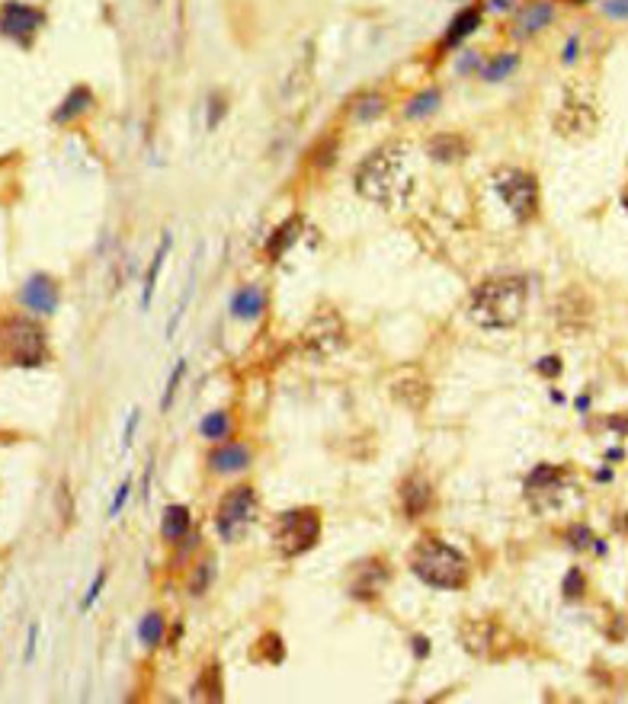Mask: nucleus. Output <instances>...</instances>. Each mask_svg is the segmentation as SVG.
<instances>
[{"label":"nucleus","instance_id":"e433bc0d","mask_svg":"<svg viewBox=\"0 0 628 704\" xmlns=\"http://www.w3.org/2000/svg\"><path fill=\"white\" fill-rule=\"evenodd\" d=\"M567 541H571L574 548L583 551V548H597V541H593V532H590L587 525H574L571 532H567Z\"/></svg>","mask_w":628,"mask_h":704},{"label":"nucleus","instance_id":"72a5a7b5","mask_svg":"<svg viewBox=\"0 0 628 704\" xmlns=\"http://www.w3.org/2000/svg\"><path fill=\"white\" fill-rule=\"evenodd\" d=\"M519 64V55H500V58H494V61L487 64V70H484V80H503L507 74H510L513 68Z\"/></svg>","mask_w":628,"mask_h":704},{"label":"nucleus","instance_id":"a878e982","mask_svg":"<svg viewBox=\"0 0 628 704\" xmlns=\"http://www.w3.org/2000/svg\"><path fill=\"white\" fill-rule=\"evenodd\" d=\"M90 100H94V94L87 90V86H74L71 94L64 96V102L58 106L55 112H52V122H58V126H64V122H71V119H78L80 112L90 106Z\"/></svg>","mask_w":628,"mask_h":704},{"label":"nucleus","instance_id":"5701e85b","mask_svg":"<svg viewBox=\"0 0 628 704\" xmlns=\"http://www.w3.org/2000/svg\"><path fill=\"white\" fill-rule=\"evenodd\" d=\"M263 307H267V295H263L257 285H244V289H237L235 295H231V314L241 317V321L260 317Z\"/></svg>","mask_w":628,"mask_h":704},{"label":"nucleus","instance_id":"412c9836","mask_svg":"<svg viewBox=\"0 0 628 704\" xmlns=\"http://www.w3.org/2000/svg\"><path fill=\"white\" fill-rule=\"evenodd\" d=\"M193 701H221L225 698V685H221V666L215 663H205L199 679L193 682Z\"/></svg>","mask_w":628,"mask_h":704},{"label":"nucleus","instance_id":"39448f33","mask_svg":"<svg viewBox=\"0 0 628 704\" xmlns=\"http://www.w3.org/2000/svg\"><path fill=\"white\" fill-rule=\"evenodd\" d=\"M318 538H321V512L311 506L285 509L273 525V544L285 561L308 554L318 544Z\"/></svg>","mask_w":628,"mask_h":704},{"label":"nucleus","instance_id":"4be33fe9","mask_svg":"<svg viewBox=\"0 0 628 704\" xmlns=\"http://www.w3.org/2000/svg\"><path fill=\"white\" fill-rule=\"evenodd\" d=\"M299 237H302V215H292V218H285L283 225H279L273 234H269L267 257L273 259V263H276V259H283L285 250H289V247L299 241Z\"/></svg>","mask_w":628,"mask_h":704},{"label":"nucleus","instance_id":"bb28decb","mask_svg":"<svg viewBox=\"0 0 628 704\" xmlns=\"http://www.w3.org/2000/svg\"><path fill=\"white\" fill-rule=\"evenodd\" d=\"M164 637H167V621H164V615L161 611H148L142 621H138V641L145 643V647H161L164 643Z\"/></svg>","mask_w":628,"mask_h":704},{"label":"nucleus","instance_id":"37998d69","mask_svg":"<svg viewBox=\"0 0 628 704\" xmlns=\"http://www.w3.org/2000/svg\"><path fill=\"white\" fill-rule=\"evenodd\" d=\"M535 368H539V372H542V375H549V378H558V375H561V362H558L555 356H549V359H542V362H539V365H535Z\"/></svg>","mask_w":628,"mask_h":704},{"label":"nucleus","instance_id":"393cba45","mask_svg":"<svg viewBox=\"0 0 628 704\" xmlns=\"http://www.w3.org/2000/svg\"><path fill=\"white\" fill-rule=\"evenodd\" d=\"M426 154L433 160H442V164H452L459 157L468 154V144H465L462 135H436V138L426 144Z\"/></svg>","mask_w":628,"mask_h":704},{"label":"nucleus","instance_id":"ea45409f","mask_svg":"<svg viewBox=\"0 0 628 704\" xmlns=\"http://www.w3.org/2000/svg\"><path fill=\"white\" fill-rule=\"evenodd\" d=\"M138 420H142V413H138V407H135L132 413H128V420H126V430H122V452L132 446V436H135V426H138Z\"/></svg>","mask_w":628,"mask_h":704},{"label":"nucleus","instance_id":"f257e3e1","mask_svg":"<svg viewBox=\"0 0 628 704\" xmlns=\"http://www.w3.org/2000/svg\"><path fill=\"white\" fill-rule=\"evenodd\" d=\"M353 186L362 199H369L382 209L408 205L417 189V176L408 167V148L404 144H385V148L372 151L356 167Z\"/></svg>","mask_w":628,"mask_h":704},{"label":"nucleus","instance_id":"0eeeda50","mask_svg":"<svg viewBox=\"0 0 628 704\" xmlns=\"http://www.w3.org/2000/svg\"><path fill=\"white\" fill-rule=\"evenodd\" d=\"M500 202L510 209V215L516 221H529L539 211V183L533 173L516 170V167H503L491 176Z\"/></svg>","mask_w":628,"mask_h":704},{"label":"nucleus","instance_id":"58836bf2","mask_svg":"<svg viewBox=\"0 0 628 704\" xmlns=\"http://www.w3.org/2000/svg\"><path fill=\"white\" fill-rule=\"evenodd\" d=\"M583 593V573L581 570H571L565 579V595L567 599H577V595Z\"/></svg>","mask_w":628,"mask_h":704},{"label":"nucleus","instance_id":"6e6552de","mask_svg":"<svg viewBox=\"0 0 628 704\" xmlns=\"http://www.w3.org/2000/svg\"><path fill=\"white\" fill-rule=\"evenodd\" d=\"M346 343V323L334 307H321L302 330V349L311 359H327Z\"/></svg>","mask_w":628,"mask_h":704},{"label":"nucleus","instance_id":"c03bdc74","mask_svg":"<svg viewBox=\"0 0 628 704\" xmlns=\"http://www.w3.org/2000/svg\"><path fill=\"white\" fill-rule=\"evenodd\" d=\"M36 637H39V627H29V643H26L23 663H29V659H32V653H36Z\"/></svg>","mask_w":628,"mask_h":704},{"label":"nucleus","instance_id":"c756f323","mask_svg":"<svg viewBox=\"0 0 628 704\" xmlns=\"http://www.w3.org/2000/svg\"><path fill=\"white\" fill-rule=\"evenodd\" d=\"M199 432H202V438H209V442H219V438H225L231 432V416L225 413V410H212L209 416H202V422H199Z\"/></svg>","mask_w":628,"mask_h":704},{"label":"nucleus","instance_id":"2eb2a0df","mask_svg":"<svg viewBox=\"0 0 628 704\" xmlns=\"http://www.w3.org/2000/svg\"><path fill=\"white\" fill-rule=\"evenodd\" d=\"M555 126L561 135H590L593 126H597V112L583 100H567L561 106V112H558Z\"/></svg>","mask_w":628,"mask_h":704},{"label":"nucleus","instance_id":"9d476101","mask_svg":"<svg viewBox=\"0 0 628 704\" xmlns=\"http://www.w3.org/2000/svg\"><path fill=\"white\" fill-rule=\"evenodd\" d=\"M42 23H45V13L39 7H29V4H20V0H7L0 7V32L7 39L20 42V45H29V39L39 32Z\"/></svg>","mask_w":628,"mask_h":704},{"label":"nucleus","instance_id":"dca6fc26","mask_svg":"<svg viewBox=\"0 0 628 704\" xmlns=\"http://www.w3.org/2000/svg\"><path fill=\"white\" fill-rule=\"evenodd\" d=\"M558 323L571 330V333H577V330H583L590 323V301L577 289L565 291V298L558 301Z\"/></svg>","mask_w":628,"mask_h":704},{"label":"nucleus","instance_id":"c9c22d12","mask_svg":"<svg viewBox=\"0 0 628 704\" xmlns=\"http://www.w3.org/2000/svg\"><path fill=\"white\" fill-rule=\"evenodd\" d=\"M382 110H385V102H382V96H378V94H369V96H362V100H359V106H356V116L366 119V122H369V119H376Z\"/></svg>","mask_w":628,"mask_h":704},{"label":"nucleus","instance_id":"4468645a","mask_svg":"<svg viewBox=\"0 0 628 704\" xmlns=\"http://www.w3.org/2000/svg\"><path fill=\"white\" fill-rule=\"evenodd\" d=\"M388 586V567L382 561H362L359 567H356L353 579H350V595H356V599H376V595H382V589Z\"/></svg>","mask_w":628,"mask_h":704},{"label":"nucleus","instance_id":"9b49d317","mask_svg":"<svg viewBox=\"0 0 628 704\" xmlns=\"http://www.w3.org/2000/svg\"><path fill=\"white\" fill-rule=\"evenodd\" d=\"M571 474L567 468H555V464H539L526 478V500L535 506H551L561 496V490L567 487Z\"/></svg>","mask_w":628,"mask_h":704},{"label":"nucleus","instance_id":"f704fd0d","mask_svg":"<svg viewBox=\"0 0 628 704\" xmlns=\"http://www.w3.org/2000/svg\"><path fill=\"white\" fill-rule=\"evenodd\" d=\"M103 586H106V567H103V570H96L94 583H90L87 595H84V599H80V611H90V609H94V602H96V599H100Z\"/></svg>","mask_w":628,"mask_h":704},{"label":"nucleus","instance_id":"ddd939ff","mask_svg":"<svg viewBox=\"0 0 628 704\" xmlns=\"http://www.w3.org/2000/svg\"><path fill=\"white\" fill-rule=\"evenodd\" d=\"M398 500H401V509H404V516L408 519H420L430 509L433 503V487L430 480L424 478V474H408V478L401 480L398 487Z\"/></svg>","mask_w":628,"mask_h":704},{"label":"nucleus","instance_id":"a19ab883","mask_svg":"<svg viewBox=\"0 0 628 704\" xmlns=\"http://www.w3.org/2000/svg\"><path fill=\"white\" fill-rule=\"evenodd\" d=\"M603 10L613 16V20H628V0H606Z\"/></svg>","mask_w":628,"mask_h":704},{"label":"nucleus","instance_id":"1a4fd4ad","mask_svg":"<svg viewBox=\"0 0 628 704\" xmlns=\"http://www.w3.org/2000/svg\"><path fill=\"white\" fill-rule=\"evenodd\" d=\"M388 391H392V397L398 404H404L414 413L426 410V404H430V381H426V375L417 365H401L398 372H392Z\"/></svg>","mask_w":628,"mask_h":704},{"label":"nucleus","instance_id":"4c0bfd02","mask_svg":"<svg viewBox=\"0 0 628 704\" xmlns=\"http://www.w3.org/2000/svg\"><path fill=\"white\" fill-rule=\"evenodd\" d=\"M128 493H132V478H126V480H122V484H119L116 496H112L110 509H106V516H110V519H116L119 512H122V506H126V500H128Z\"/></svg>","mask_w":628,"mask_h":704},{"label":"nucleus","instance_id":"2f4dec72","mask_svg":"<svg viewBox=\"0 0 628 704\" xmlns=\"http://www.w3.org/2000/svg\"><path fill=\"white\" fill-rule=\"evenodd\" d=\"M212 577H215V561H199L196 570H193V579H189V593L196 595H205V589H212Z\"/></svg>","mask_w":628,"mask_h":704},{"label":"nucleus","instance_id":"cd10ccee","mask_svg":"<svg viewBox=\"0 0 628 704\" xmlns=\"http://www.w3.org/2000/svg\"><path fill=\"white\" fill-rule=\"evenodd\" d=\"M170 234L164 237V243L157 247L154 250V259H151V266H148V275H145V291H142V307H151V298H154V289H157V273L164 269V263H167V253H170Z\"/></svg>","mask_w":628,"mask_h":704},{"label":"nucleus","instance_id":"f03ea898","mask_svg":"<svg viewBox=\"0 0 628 704\" xmlns=\"http://www.w3.org/2000/svg\"><path fill=\"white\" fill-rule=\"evenodd\" d=\"M529 285L523 275H494V279L478 282L468 295V321L475 327L497 333V330H513L526 311Z\"/></svg>","mask_w":628,"mask_h":704},{"label":"nucleus","instance_id":"f8f14e48","mask_svg":"<svg viewBox=\"0 0 628 704\" xmlns=\"http://www.w3.org/2000/svg\"><path fill=\"white\" fill-rule=\"evenodd\" d=\"M20 301L23 307H29L32 314H52L58 307V285L52 275L36 273L26 279L23 291H20Z\"/></svg>","mask_w":628,"mask_h":704},{"label":"nucleus","instance_id":"20e7f679","mask_svg":"<svg viewBox=\"0 0 628 704\" xmlns=\"http://www.w3.org/2000/svg\"><path fill=\"white\" fill-rule=\"evenodd\" d=\"M45 359H48V337L32 317L10 314V317L0 321V365L39 368Z\"/></svg>","mask_w":628,"mask_h":704},{"label":"nucleus","instance_id":"423d86ee","mask_svg":"<svg viewBox=\"0 0 628 704\" xmlns=\"http://www.w3.org/2000/svg\"><path fill=\"white\" fill-rule=\"evenodd\" d=\"M260 516V496L253 484H237L221 496L219 509H215V532L225 541H237L247 535Z\"/></svg>","mask_w":628,"mask_h":704},{"label":"nucleus","instance_id":"a18cd8bd","mask_svg":"<svg viewBox=\"0 0 628 704\" xmlns=\"http://www.w3.org/2000/svg\"><path fill=\"white\" fill-rule=\"evenodd\" d=\"M622 205H625V209H628V189H625V192H622Z\"/></svg>","mask_w":628,"mask_h":704},{"label":"nucleus","instance_id":"c85d7f7f","mask_svg":"<svg viewBox=\"0 0 628 704\" xmlns=\"http://www.w3.org/2000/svg\"><path fill=\"white\" fill-rule=\"evenodd\" d=\"M253 657L257 659H263V663H273V666H279L283 663V657H285V643H283V637L276 631H269V634H263L257 641V650H253Z\"/></svg>","mask_w":628,"mask_h":704},{"label":"nucleus","instance_id":"473e14b6","mask_svg":"<svg viewBox=\"0 0 628 704\" xmlns=\"http://www.w3.org/2000/svg\"><path fill=\"white\" fill-rule=\"evenodd\" d=\"M183 375H186V359H180L177 365H173L170 378H167V388H164V397H161V410H170L173 407V397H177V391H180V381Z\"/></svg>","mask_w":628,"mask_h":704},{"label":"nucleus","instance_id":"f3484780","mask_svg":"<svg viewBox=\"0 0 628 704\" xmlns=\"http://www.w3.org/2000/svg\"><path fill=\"white\" fill-rule=\"evenodd\" d=\"M551 23V4L549 0H535L516 13V23H513V36L516 39H529L535 32H542Z\"/></svg>","mask_w":628,"mask_h":704},{"label":"nucleus","instance_id":"aec40b11","mask_svg":"<svg viewBox=\"0 0 628 704\" xmlns=\"http://www.w3.org/2000/svg\"><path fill=\"white\" fill-rule=\"evenodd\" d=\"M189 525H193V512H189V506L173 503V506L164 509V516H161V535H164L167 544H177V541L186 538Z\"/></svg>","mask_w":628,"mask_h":704},{"label":"nucleus","instance_id":"7ed1b4c3","mask_svg":"<svg viewBox=\"0 0 628 704\" xmlns=\"http://www.w3.org/2000/svg\"><path fill=\"white\" fill-rule=\"evenodd\" d=\"M408 563H410V573L420 583H426L433 589H446V593H459V589L468 586L471 579L468 561H465L462 551L446 544L436 535H424V538L417 541Z\"/></svg>","mask_w":628,"mask_h":704},{"label":"nucleus","instance_id":"b1692460","mask_svg":"<svg viewBox=\"0 0 628 704\" xmlns=\"http://www.w3.org/2000/svg\"><path fill=\"white\" fill-rule=\"evenodd\" d=\"M478 23H481V7H468V10H462V13L452 20V26L446 29V36H442V42H440V48L442 52H449V48H456V45H462L465 39H468L471 32L478 29Z\"/></svg>","mask_w":628,"mask_h":704},{"label":"nucleus","instance_id":"49530a36","mask_svg":"<svg viewBox=\"0 0 628 704\" xmlns=\"http://www.w3.org/2000/svg\"><path fill=\"white\" fill-rule=\"evenodd\" d=\"M567 4H587V0H567Z\"/></svg>","mask_w":628,"mask_h":704},{"label":"nucleus","instance_id":"7c9ffc66","mask_svg":"<svg viewBox=\"0 0 628 704\" xmlns=\"http://www.w3.org/2000/svg\"><path fill=\"white\" fill-rule=\"evenodd\" d=\"M440 100H442V94L436 90V86H430V90H424V94H417L414 100L408 102V119H424V116H430V112H436L440 110Z\"/></svg>","mask_w":628,"mask_h":704},{"label":"nucleus","instance_id":"a211bd4d","mask_svg":"<svg viewBox=\"0 0 628 704\" xmlns=\"http://www.w3.org/2000/svg\"><path fill=\"white\" fill-rule=\"evenodd\" d=\"M500 631V627L494 625V621H471V625L462 627V647L468 650V653H475V657H491L494 653V634Z\"/></svg>","mask_w":628,"mask_h":704},{"label":"nucleus","instance_id":"6ab92c4d","mask_svg":"<svg viewBox=\"0 0 628 704\" xmlns=\"http://www.w3.org/2000/svg\"><path fill=\"white\" fill-rule=\"evenodd\" d=\"M247 464H251V448L241 446V442H228V446L215 448L209 454V468L215 474H235V471H244Z\"/></svg>","mask_w":628,"mask_h":704},{"label":"nucleus","instance_id":"79ce46f5","mask_svg":"<svg viewBox=\"0 0 628 704\" xmlns=\"http://www.w3.org/2000/svg\"><path fill=\"white\" fill-rule=\"evenodd\" d=\"M410 650H414V657L426 659L430 657V641H426L424 634H417V637H410Z\"/></svg>","mask_w":628,"mask_h":704}]
</instances>
